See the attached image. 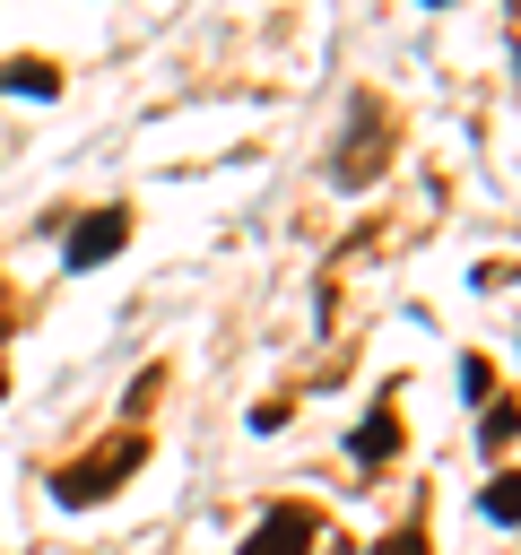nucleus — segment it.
<instances>
[{"label":"nucleus","instance_id":"f257e3e1","mask_svg":"<svg viewBox=\"0 0 521 555\" xmlns=\"http://www.w3.org/2000/svg\"><path fill=\"white\" fill-rule=\"evenodd\" d=\"M139 468H148V434H139V425H122L113 442H96V451H78V460H61V468H52V503H61V512H96V503H104V494H122Z\"/></svg>","mask_w":521,"mask_h":555},{"label":"nucleus","instance_id":"f03ea898","mask_svg":"<svg viewBox=\"0 0 521 555\" xmlns=\"http://www.w3.org/2000/svg\"><path fill=\"white\" fill-rule=\"evenodd\" d=\"M382 165H391V113H382L373 95H356V139H339V156H330V182L365 191Z\"/></svg>","mask_w":521,"mask_h":555},{"label":"nucleus","instance_id":"7ed1b4c3","mask_svg":"<svg viewBox=\"0 0 521 555\" xmlns=\"http://www.w3.org/2000/svg\"><path fill=\"white\" fill-rule=\"evenodd\" d=\"M130 225H139V217H130L122 199H104V208H87V217H78V225L61 234V269H69V278H78V269H104V260H113V251L130 243Z\"/></svg>","mask_w":521,"mask_h":555},{"label":"nucleus","instance_id":"20e7f679","mask_svg":"<svg viewBox=\"0 0 521 555\" xmlns=\"http://www.w3.org/2000/svg\"><path fill=\"white\" fill-rule=\"evenodd\" d=\"M313 546H321V512L313 503H269L234 555H313Z\"/></svg>","mask_w":521,"mask_h":555},{"label":"nucleus","instance_id":"39448f33","mask_svg":"<svg viewBox=\"0 0 521 555\" xmlns=\"http://www.w3.org/2000/svg\"><path fill=\"white\" fill-rule=\"evenodd\" d=\"M399 442H408V425H399V390H373L365 425L347 434V460H356V468H391V460H399Z\"/></svg>","mask_w":521,"mask_h":555},{"label":"nucleus","instance_id":"423d86ee","mask_svg":"<svg viewBox=\"0 0 521 555\" xmlns=\"http://www.w3.org/2000/svg\"><path fill=\"white\" fill-rule=\"evenodd\" d=\"M0 87H9V95H26V104H52V95H61V69H52V61H35V52H17V61H0Z\"/></svg>","mask_w":521,"mask_h":555},{"label":"nucleus","instance_id":"0eeeda50","mask_svg":"<svg viewBox=\"0 0 521 555\" xmlns=\"http://www.w3.org/2000/svg\"><path fill=\"white\" fill-rule=\"evenodd\" d=\"M486 390H495V364H486V356H460V399H469V408H478V399H486Z\"/></svg>","mask_w":521,"mask_h":555},{"label":"nucleus","instance_id":"6e6552de","mask_svg":"<svg viewBox=\"0 0 521 555\" xmlns=\"http://www.w3.org/2000/svg\"><path fill=\"white\" fill-rule=\"evenodd\" d=\"M373 555H425V512H417V520H399V529H391Z\"/></svg>","mask_w":521,"mask_h":555},{"label":"nucleus","instance_id":"1a4fd4ad","mask_svg":"<svg viewBox=\"0 0 521 555\" xmlns=\"http://www.w3.org/2000/svg\"><path fill=\"white\" fill-rule=\"evenodd\" d=\"M478 503H486V520H495V529H512V477H495Z\"/></svg>","mask_w":521,"mask_h":555},{"label":"nucleus","instance_id":"9d476101","mask_svg":"<svg viewBox=\"0 0 521 555\" xmlns=\"http://www.w3.org/2000/svg\"><path fill=\"white\" fill-rule=\"evenodd\" d=\"M17 330V295H9V278H0V338Z\"/></svg>","mask_w":521,"mask_h":555}]
</instances>
